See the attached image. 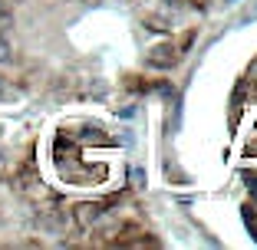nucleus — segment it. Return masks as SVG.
<instances>
[{"instance_id":"nucleus-1","label":"nucleus","mask_w":257,"mask_h":250,"mask_svg":"<svg viewBox=\"0 0 257 250\" xmlns=\"http://www.w3.org/2000/svg\"><path fill=\"white\" fill-rule=\"evenodd\" d=\"M0 63H10V46H7V40H0Z\"/></svg>"},{"instance_id":"nucleus-2","label":"nucleus","mask_w":257,"mask_h":250,"mask_svg":"<svg viewBox=\"0 0 257 250\" xmlns=\"http://www.w3.org/2000/svg\"><path fill=\"white\" fill-rule=\"evenodd\" d=\"M247 184H250V191H254V194H257V178H250Z\"/></svg>"},{"instance_id":"nucleus-3","label":"nucleus","mask_w":257,"mask_h":250,"mask_svg":"<svg viewBox=\"0 0 257 250\" xmlns=\"http://www.w3.org/2000/svg\"><path fill=\"white\" fill-rule=\"evenodd\" d=\"M0 14H4V10H0Z\"/></svg>"}]
</instances>
